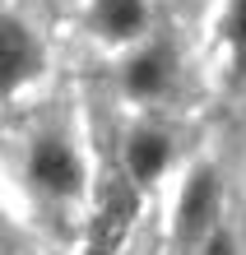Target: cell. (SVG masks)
<instances>
[{"instance_id":"obj_5","label":"cell","mask_w":246,"mask_h":255,"mask_svg":"<svg viewBox=\"0 0 246 255\" xmlns=\"http://www.w3.org/2000/svg\"><path fill=\"white\" fill-rule=\"evenodd\" d=\"M0 56H5V93L14 98L28 79L42 74V47L28 33V23L19 14H5V33H0Z\"/></svg>"},{"instance_id":"obj_7","label":"cell","mask_w":246,"mask_h":255,"mask_svg":"<svg viewBox=\"0 0 246 255\" xmlns=\"http://www.w3.org/2000/svg\"><path fill=\"white\" fill-rule=\"evenodd\" d=\"M219 37H223L228 56H233V70L246 74V0H228L223 23H219Z\"/></svg>"},{"instance_id":"obj_1","label":"cell","mask_w":246,"mask_h":255,"mask_svg":"<svg viewBox=\"0 0 246 255\" xmlns=\"http://www.w3.org/2000/svg\"><path fill=\"white\" fill-rule=\"evenodd\" d=\"M219 228H223L219 223V176H214L209 162H200V167H191L181 176V190L172 204V237L181 251H195Z\"/></svg>"},{"instance_id":"obj_3","label":"cell","mask_w":246,"mask_h":255,"mask_svg":"<svg viewBox=\"0 0 246 255\" xmlns=\"http://www.w3.org/2000/svg\"><path fill=\"white\" fill-rule=\"evenodd\" d=\"M172 51L163 47V42H140V47L130 51L126 70H121V88H126V98L135 102H153L167 93V84H172Z\"/></svg>"},{"instance_id":"obj_6","label":"cell","mask_w":246,"mask_h":255,"mask_svg":"<svg viewBox=\"0 0 246 255\" xmlns=\"http://www.w3.org/2000/svg\"><path fill=\"white\" fill-rule=\"evenodd\" d=\"M88 19H93V33L102 42H140L144 28H149V5L144 0H93V9H88Z\"/></svg>"},{"instance_id":"obj_4","label":"cell","mask_w":246,"mask_h":255,"mask_svg":"<svg viewBox=\"0 0 246 255\" xmlns=\"http://www.w3.org/2000/svg\"><path fill=\"white\" fill-rule=\"evenodd\" d=\"M172 167V139L158 126H135L126 134V176L135 186L163 181V172Z\"/></svg>"},{"instance_id":"obj_2","label":"cell","mask_w":246,"mask_h":255,"mask_svg":"<svg viewBox=\"0 0 246 255\" xmlns=\"http://www.w3.org/2000/svg\"><path fill=\"white\" fill-rule=\"evenodd\" d=\"M23 176L28 186L47 200H74L84 190V162L79 153L70 148L65 134H33L28 139V153H23Z\"/></svg>"},{"instance_id":"obj_8","label":"cell","mask_w":246,"mask_h":255,"mask_svg":"<svg viewBox=\"0 0 246 255\" xmlns=\"http://www.w3.org/2000/svg\"><path fill=\"white\" fill-rule=\"evenodd\" d=\"M200 255H237V237L228 232V228H219L205 246H200Z\"/></svg>"}]
</instances>
